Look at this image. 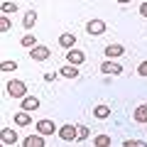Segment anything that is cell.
<instances>
[{"label": "cell", "mask_w": 147, "mask_h": 147, "mask_svg": "<svg viewBox=\"0 0 147 147\" xmlns=\"http://www.w3.org/2000/svg\"><path fill=\"white\" fill-rule=\"evenodd\" d=\"M0 142H3V145H15L17 142V132L10 130V127H5V130L0 132Z\"/></svg>", "instance_id": "11"}, {"label": "cell", "mask_w": 147, "mask_h": 147, "mask_svg": "<svg viewBox=\"0 0 147 147\" xmlns=\"http://www.w3.org/2000/svg\"><path fill=\"white\" fill-rule=\"evenodd\" d=\"M93 145H96V147H108V145H113V142H110L108 135H96V137H93Z\"/></svg>", "instance_id": "19"}, {"label": "cell", "mask_w": 147, "mask_h": 147, "mask_svg": "<svg viewBox=\"0 0 147 147\" xmlns=\"http://www.w3.org/2000/svg\"><path fill=\"white\" fill-rule=\"evenodd\" d=\"M125 54V49H123V44H105V57L108 59H118Z\"/></svg>", "instance_id": "8"}, {"label": "cell", "mask_w": 147, "mask_h": 147, "mask_svg": "<svg viewBox=\"0 0 147 147\" xmlns=\"http://www.w3.org/2000/svg\"><path fill=\"white\" fill-rule=\"evenodd\" d=\"M59 74H61L64 79H79V66L76 64H66V66H61Z\"/></svg>", "instance_id": "12"}, {"label": "cell", "mask_w": 147, "mask_h": 147, "mask_svg": "<svg viewBox=\"0 0 147 147\" xmlns=\"http://www.w3.org/2000/svg\"><path fill=\"white\" fill-rule=\"evenodd\" d=\"M10 20H7V15H3V20H0V30H3V32H7V30H10Z\"/></svg>", "instance_id": "23"}, {"label": "cell", "mask_w": 147, "mask_h": 147, "mask_svg": "<svg viewBox=\"0 0 147 147\" xmlns=\"http://www.w3.org/2000/svg\"><path fill=\"white\" fill-rule=\"evenodd\" d=\"M49 47H44V44H37V47H32L30 49V57H32V61H47L49 59Z\"/></svg>", "instance_id": "3"}, {"label": "cell", "mask_w": 147, "mask_h": 147, "mask_svg": "<svg viewBox=\"0 0 147 147\" xmlns=\"http://www.w3.org/2000/svg\"><path fill=\"white\" fill-rule=\"evenodd\" d=\"M37 132H42V135H54V132H59V130H57V125H54L52 120H39L37 123Z\"/></svg>", "instance_id": "7"}, {"label": "cell", "mask_w": 147, "mask_h": 147, "mask_svg": "<svg viewBox=\"0 0 147 147\" xmlns=\"http://www.w3.org/2000/svg\"><path fill=\"white\" fill-rule=\"evenodd\" d=\"M15 10H17L15 3H10V0H5V3H3V15H10V12H15Z\"/></svg>", "instance_id": "20"}, {"label": "cell", "mask_w": 147, "mask_h": 147, "mask_svg": "<svg viewBox=\"0 0 147 147\" xmlns=\"http://www.w3.org/2000/svg\"><path fill=\"white\" fill-rule=\"evenodd\" d=\"M123 147H145V142H140V140H125Z\"/></svg>", "instance_id": "22"}, {"label": "cell", "mask_w": 147, "mask_h": 147, "mask_svg": "<svg viewBox=\"0 0 147 147\" xmlns=\"http://www.w3.org/2000/svg\"><path fill=\"white\" fill-rule=\"evenodd\" d=\"M37 108H39V98H34V96L22 98V110H37Z\"/></svg>", "instance_id": "14"}, {"label": "cell", "mask_w": 147, "mask_h": 147, "mask_svg": "<svg viewBox=\"0 0 147 147\" xmlns=\"http://www.w3.org/2000/svg\"><path fill=\"white\" fill-rule=\"evenodd\" d=\"M86 137H88V127L79 125V140H86Z\"/></svg>", "instance_id": "24"}, {"label": "cell", "mask_w": 147, "mask_h": 147, "mask_svg": "<svg viewBox=\"0 0 147 147\" xmlns=\"http://www.w3.org/2000/svg\"><path fill=\"white\" fill-rule=\"evenodd\" d=\"M37 10H30V12H25V17H22V27H25V30H32V27H34V22H37Z\"/></svg>", "instance_id": "13"}, {"label": "cell", "mask_w": 147, "mask_h": 147, "mask_svg": "<svg viewBox=\"0 0 147 147\" xmlns=\"http://www.w3.org/2000/svg\"><path fill=\"white\" fill-rule=\"evenodd\" d=\"M59 137L64 142H79V127L74 125V123H66V125L59 127Z\"/></svg>", "instance_id": "1"}, {"label": "cell", "mask_w": 147, "mask_h": 147, "mask_svg": "<svg viewBox=\"0 0 147 147\" xmlns=\"http://www.w3.org/2000/svg\"><path fill=\"white\" fill-rule=\"evenodd\" d=\"M115 3H120V5H125V3H130V0H115Z\"/></svg>", "instance_id": "27"}, {"label": "cell", "mask_w": 147, "mask_h": 147, "mask_svg": "<svg viewBox=\"0 0 147 147\" xmlns=\"http://www.w3.org/2000/svg\"><path fill=\"white\" fill-rule=\"evenodd\" d=\"M74 44H76V37H74L71 32H64V34L59 37V47L61 49H74Z\"/></svg>", "instance_id": "10"}, {"label": "cell", "mask_w": 147, "mask_h": 147, "mask_svg": "<svg viewBox=\"0 0 147 147\" xmlns=\"http://www.w3.org/2000/svg\"><path fill=\"white\" fill-rule=\"evenodd\" d=\"M132 118H135V123H147V103L137 105L135 113H132Z\"/></svg>", "instance_id": "15"}, {"label": "cell", "mask_w": 147, "mask_h": 147, "mask_svg": "<svg viewBox=\"0 0 147 147\" xmlns=\"http://www.w3.org/2000/svg\"><path fill=\"white\" fill-rule=\"evenodd\" d=\"M12 69H17V61H12V59H5V61H3V71H12Z\"/></svg>", "instance_id": "21"}, {"label": "cell", "mask_w": 147, "mask_h": 147, "mask_svg": "<svg viewBox=\"0 0 147 147\" xmlns=\"http://www.w3.org/2000/svg\"><path fill=\"white\" fill-rule=\"evenodd\" d=\"M7 93H10L12 98H25L27 96V84L25 81H17V79L7 81Z\"/></svg>", "instance_id": "2"}, {"label": "cell", "mask_w": 147, "mask_h": 147, "mask_svg": "<svg viewBox=\"0 0 147 147\" xmlns=\"http://www.w3.org/2000/svg\"><path fill=\"white\" fill-rule=\"evenodd\" d=\"M140 15H142V17H147V0L140 5Z\"/></svg>", "instance_id": "26"}, {"label": "cell", "mask_w": 147, "mask_h": 147, "mask_svg": "<svg viewBox=\"0 0 147 147\" xmlns=\"http://www.w3.org/2000/svg\"><path fill=\"white\" fill-rule=\"evenodd\" d=\"M137 74H140V76H147V59L140 64V66H137Z\"/></svg>", "instance_id": "25"}, {"label": "cell", "mask_w": 147, "mask_h": 147, "mask_svg": "<svg viewBox=\"0 0 147 147\" xmlns=\"http://www.w3.org/2000/svg\"><path fill=\"white\" fill-rule=\"evenodd\" d=\"M86 32H88L91 37L103 34V32H105V22H103V20H91L88 25H86Z\"/></svg>", "instance_id": "4"}, {"label": "cell", "mask_w": 147, "mask_h": 147, "mask_svg": "<svg viewBox=\"0 0 147 147\" xmlns=\"http://www.w3.org/2000/svg\"><path fill=\"white\" fill-rule=\"evenodd\" d=\"M15 123L20 127H27L32 123V118H30V110H22V113H15Z\"/></svg>", "instance_id": "16"}, {"label": "cell", "mask_w": 147, "mask_h": 147, "mask_svg": "<svg viewBox=\"0 0 147 147\" xmlns=\"http://www.w3.org/2000/svg\"><path fill=\"white\" fill-rule=\"evenodd\" d=\"M84 59H86V54L81 52V49H66V61L69 64H76V66H79V64H84Z\"/></svg>", "instance_id": "5"}, {"label": "cell", "mask_w": 147, "mask_h": 147, "mask_svg": "<svg viewBox=\"0 0 147 147\" xmlns=\"http://www.w3.org/2000/svg\"><path fill=\"white\" fill-rule=\"evenodd\" d=\"M100 71H103V74H113V76H118V74H123V66H120V64H113V61L108 59V61L100 64Z\"/></svg>", "instance_id": "9"}, {"label": "cell", "mask_w": 147, "mask_h": 147, "mask_svg": "<svg viewBox=\"0 0 147 147\" xmlns=\"http://www.w3.org/2000/svg\"><path fill=\"white\" fill-rule=\"evenodd\" d=\"M20 44H22V47H27V49H32V47H37V37L34 34H25L20 39Z\"/></svg>", "instance_id": "18"}, {"label": "cell", "mask_w": 147, "mask_h": 147, "mask_svg": "<svg viewBox=\"0 0 147 147\" xmlns=\"http://www.w3.org/2000/svg\"><path fill=\"white\" fill-rule=\"evenodd\" d=\"M93 115L98 118V120H105V118L110 115V108H108V105H96V108H93Z\"/></svg>", "instance_id": "17"}, {"label": "cell", "mask_w": 147, "mask_h": 147, "mask_svg": "<svg viewBox=\"0 0 147 147\" xmlns=\"http://www.w3.org/2000/svg\"><path fill=\"white\" fill-rule=\"evenodd\" d=\"M22 147H44L47 142H44V135L39 132V135H30V137H25V142H20Z\"/></svg>", "instance_id": "6"}]
</instances>
